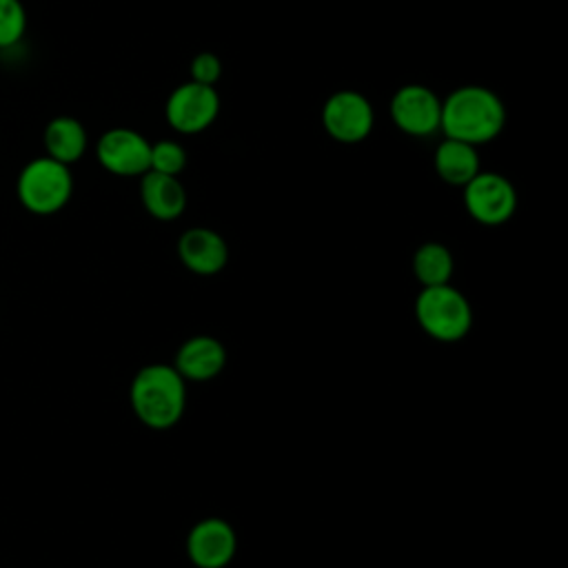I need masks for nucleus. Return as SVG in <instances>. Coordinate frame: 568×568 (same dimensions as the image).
I'll list each match as a JSON object with an SVG mask.
<instances>
[{
    "mask_svg": "<svg viewBox=\"0 0 568 568\" xmlns=\"http://www.w3.org/2000/svg\"><path fill=\"white\" fill-rule=\"evenodd\" d=\"M504 122V104L497 93L486 87H459L442 102L439 129L446 133V138L462 140L473 146L497 138Z\"/></svg>",
    "mask_w": 568,
    "mask_h": 568,
    "instance_id": "1",
    "label": "nucleus"
},
{
    "mask_svg": "<svg viewBox=\"0 0 568 568\" xmlns=\"http://www.w3.org/2000/svg\"><path fill=\"white\" fill-rule=\"evenodd\" d=\"M131 406L149 428H171L180 422L186 406L184 377L175 366L149 364L131 382Z\"/></svg>",
    "mask_w": 568,
    "mask_h": 568,
    "instance_id": "2",
    "label": "nucleus"
},
{
    "mask_svg": "<svg viewBox=\"0 0 568 568\" xmlns=\"http://www.w3.org/2000/svg\"><path fill=\"white\" fill-rule=\"evenodd\" d=\"M415 315L419 326L439 342L462 339L473 324L468 300L450 284L424 286L415 302Z\"/></svg>",
    "mask_w": 568,
    "mask_h": 568,
    "instance_id": "3",
    "label": "nucleus"
},
{
    "mask_svg": "<svg viewBox=\"0 0 568 568\" xmlns=\"http://www.w3.org/2000/svg\"><path fill=\"white\" fill-rule=\"evenodd\" d=\"M73 191V180L69 164H62L53 158L31 160L18 178V197L20 202L40 215L60 211Z\"/></svg>",
    "mask_w": 568,
    "mask_h": 568,
    "instance_id": "4",
    "label": "nucleus"
},
{
    "mask_svg": "<svg viewBox=\"0 0 568 568\" xmlns=\"http://www.w3.org/2000/svg\"><path fill=\"white\" fill-rule=\"evenodd\" d=\"M464 204L473 220L495 226L513 217L517 209V193L504 175L479 171L468 184H464Z\"/></svg>",
    "mask_w": 568,
    "mask_h": 568,
    "instance_id": "5",
    "label": "nucleus"
},
{
    "mask_svg": "<svg viewBox=\"0 0 568 568\" xmlns=\"http://www.w3.org/2000/svg\"><path fill=\"white\" fill-rule=\"evenodd\" d=\"M166 122L180 133H200L213 124L220 113V95L213 87L184 82L166 100Z\"/></svg>",
    "mask_w": 568,
    "mask_h": 568,
    "instance_id": "6",
    "label": "nucleus"
},
{
    "mask_svg": "<svg viewBox=\"0 0 568 568\" xmlns=\"http://www.w3.org/2000/svg\"><path fill=\"white\" fill-rule=\"evenodd\" d=\"M373 106L357 91H337L322 106V124L326 133L344 144L362 142L373 129Z\"/></svg>",
    "mask_w": 568,
    "mask_h": 568,
    "instance_id": "7",
    "label": "nucleus"
},
{
    "mask_svg": "<svg viewBox=\"0 0 568 568\" xmlns=\"http://www.w3.org/2000/svg\"><path fill=\"white\" fill-rule=\"evenodd\" d=\"M390 118L408 135H430L439 129L442 100L424 84H404L390 100Z\"/></svg>",
    "mask_w": 568,
    "mask_h": 568,
    "instance_id": "8",
    "label": "nucleus"
},
{
    "mask_svg": "<svg viewBox=\"0 0 568 568\" xmlns=\"http://www.w3.org/2000/svg\"><path fill=\"white\" fill-rule=\"evenodd\" d=\"M100 164L115 175H142L149 171L151 142L133 129H111L98 140Z\"/></svg>",
    "mask_w": 568,
    "mask_h": 568,
    "instance_id": "9",
    "label": "nucleus"
},
{
    "mask_svg": "<svg viewBox=\"0 0 568 568\" xmlns=\"http://www.w3.org/2000/svg\"><path fill=\"white\" fill-rule=\"evenodd\" d=\"M235 530L217 517L197 521L186 537L189 559L197 568H224L235 557Z\"/></svg>",
    "mask_w": 568,
    "mask_h": 568,
    "instance_id": "10",
    "label": "nucleus"
},
{
    "mask_svg": "<svg viewBox=\"0 0 568 568\" xmlns=\"http://www.w3.org/2000/svg\"><path fill=\"white\" fill-rule=\"evenodd\" d=\"M178 255L182 264L197 275H215L229 260L226 242L211 229H189L178 242Z\"/></svg>",
    "mask_w": 568,
    "mask_h": 568,
    "instance_id": "11",
    "label": "nucleus"
},
{
    "mask_svg": "<svg viewBox=\"0 0 568 568\" xmlns=\"http://www.w3.org/2000/svg\"><path fill=\"white\" fill-rule=\"evenodd\" d=\"M226 362V351L224 346L209 335H197L186 339L178 355H175V371L191 382H206L215 377Z\"/></svg>",
    "mask_w": 568,
    "mask_h": 568,
    "instance_id": "12",
    "label": "nucleus"
},
{
    "mask_svg": "<svg viewBox=\"0 0 568 568\" xmlns=\"http://www.w3.org/2000/svg\"><path fill=\"white\" fill-rule=\"evenodd\" d=\"M140 197L144 209L158 220H175L186 206V193L178 175H164L155 171L142 173Z\"/></svg>",
    "mask_w": 568,
    "mask_h": 568,
    "instance_id": "13",
    "label": "nucleus"
},
{
    "mask_svg": "<svg viewBox=\"0 0 568 568\" xmlns=\"http://www.w3.org/2000/svg\"><path fill=\"white\" fill-rule=\"evenodd\" d=\"M435 171L437 175L455 186L468 184L479 173V155L477 146L446 138L435 149Z\"/></svg>",
    "mask_w": 568,
    "mask_h": 568,
    "instance_id": "14",
    "label": "nucleus"
},
{
    "mask_svg": "<svg viewBox=\"0 0 568 568\" xmlns=\"http://www.w3.org/2000/svg\"><path fill=\"white\" fill-rule=\"evenodd\" d=\"M44 146L49 151V158L62 164H71L80 160L87 149V131L75 118L60 115L47 124Z\"/></svg>",
    "mask_w": 568,
    "mask_h": 568,
    "instance_id": "15",
    "label": "nucleus"
},
{
    "mask_svg": "<svg viewBox=\"0 0 568 568\" xmlns=\"http://www.w3.org/2000/svg\"><path fill=\"white\" fill-rule=\"evenodd\" d=\"M413 273L422 286L448 284L453 275V255L444 244L426 242L413 255Z\"/></svg>",
    "mask_w": 568,
    "mask_h": 568,
    "instance_id": "16",
    "label": "nucleus"
},
{
    "mask_svg": "<svg viewBox=\"0 0 568 568\" xmlns=\"http://www.w3.org/2000/svg\"><path fill=\"white\" fill-rule=\"evenodd\" d=\"M186 164V151L182 144L173 140H160L151 144V160H149V171L164 173V175H178Z\"/></svg>",
    "mask_w": 568,
    "mask_h": 568,
    "instance_id": "17",
    "label": "nucleus"
},
{
    "mask_svg": "<svg viewBox=\"0 0 568 568\" xmlns=\"http://www.w3.org/2000/svg\"><path fill=\"white\" fill-rule=\"evenodd\" d=\"M24 9L20 0H0V47H9L24 33Z\"/></svg>",
    "mask_w": 568,
    "mask_h": 568,
    "instance_id": "18",
    "label": "nucleus"
},
{
    "mask_svg": "<svg viewBox=\"0 0 568 568\" xmlns=\"http://www.w3.org/2000/svg\"><path fill=\"white\" fill-rule=\"evenodd\" d=\"M220 75H222V62L215 53L204 51L191 60V80L193 82L213 87L220 80Z\"/></svg>",
    "mask_w": 568,
    "mask_h": 568,
    "instance_id": "19",
    "label": "nucleus"
}]
</instances>
